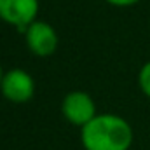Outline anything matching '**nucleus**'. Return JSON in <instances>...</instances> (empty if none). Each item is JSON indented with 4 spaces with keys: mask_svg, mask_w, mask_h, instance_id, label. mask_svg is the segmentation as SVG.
<instances>
[{
    "mask_svg": "<svg viewBox=\"0 0 150 150\" xmlns=\"http://www.w3.org/2000/svg\"><path fill=\"white\" fill-rule=\"evenodd\" d=\"M133 138L131 124L115 113L96 115L80 129V142L86 150H129Z\"/></svg>",
    "mask_w": 150,
    "mask_h": 150,
    "instance_id": "nucleus-1",
    "label": "nucleus"
},
{
    "mask_svg": "<svg viewBox=\"0 0 150 150\" xmlns=\"http://www.w3.org/2000/svg\"><path fill=\"white\" fill-rule=\"evenodd\" d=\"M61 113L63 117L74 124L79 126L80 129L89 124L98 113H96V105L93 101V98L86 93V91H72L63 98L61 103Z\"/></svg>",
    "mask_w": 150,
    "mask_h": 150,
    "instance_id": "nucleus-2",
    "label": "nucleus"
},
{
    "mask_svg": "<svg viewBox=\"0 0 150 150\" xmlns=\"http://www.w3.org/2000/svg\"><path fill=\"white\" fill-rule=\"evenodd\" d=\"M0 91L4 94V98L12 103H26L33 98L35 80L28 72H25L21 68H11L4 75Z\"/></svg>",
    "mask_w": 150,
    "mask_h": 150,
    "instance_id": "nucleus-3",
    "label": "nucleus"
},
{
    "mask_svg": "<svg viewBox=\"0 0 150 150\" xmlns=\"http://www.w3.org/2000/svg\"><path fill=\"white\" fill-rule=\"evenodd\" d=\"M38 0H0V19L25 32L37 21Z\"/></svg>",
    "mask_w": 150,
    "mask_h": 150,
    "instance_id": "nucleus-4",
    "label": "nucleus"
},
{
    "mask_svg": "<svg viewBox=\"0 0 150 150\" xmlns=\"http://www.w3.org/2000/svg\"><path fill=\"white\" fill-rule=\"evenodd\" d=\"M25 40L30 49L38 58H47L56 52L58 49V33L56 30L45 21H33L25 30Z\"/></svg>",
    "mask_w": 150,
    "mask_h": 150,
    "instance_id": "nucleus-5",
    "label": "nucleus"
},
{
    "mask_svg": "<svg viewBox=\"0 0 150 150\" xmlns=\"http://www.w3.org/2000/svg\"><path fill=\"white\" fill-rule=\"evenodd\" d=\"M138 84H140L142 93L150 98V61L142 67V70L138 74Z\"/></svg>",
    "mask_w": 150,
    "mask_h": 150,
    "instance_id": "nucleus-6",
    "label": "nucleus"
},
{
    "mask_svg": "<svg viewBox=\"0 0 150 150\" xmlns=\"http://www.w3.org/2000/svg\"><path fill=\"white\" fill-rule=\"evenodd\" d=\"M105 2H108L110 5H115V7H129V5L138 4L140 0H105Z\"/></svg>",
    "mask_w": 150,
    "mask_h": 150,
    "instance_id": "nucleus-7",
    "label": "nucleus"
},
{
    "mask_svg": "<svg viewBox=\"0 0 150 150\" xmlns=\"http://www.w3.org/2000/svg\"><path fill=\"white\" fill-rule=\"evenodd\" d=\"M4 75H5V72L2 70V65H0V86H2V80H4Z\"/></svg>",
    "mask_w": 150,
    "mask_h": 150,
    "instance_id": "nucleus-8",
    "label": "nucleus"
}]
</instances>
